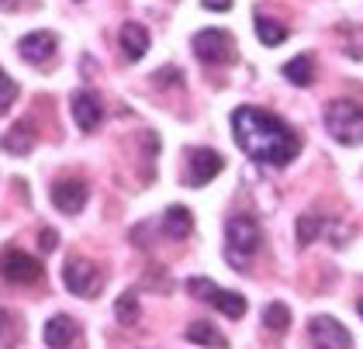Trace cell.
<instances>
[{"label":"cell","instance_id":"obj_1","mask_svg":"<svg viewBox=\"0 0 363 349\" xmlns=\"http://www.w3.org/2000/svg\"><path fill=\"white\" fill-rule=\"evenodd\" d=\"M232 132H235V145L263 166H287L301 149V138L277 114H267L250 104L232 111Z\"/></svg>","mask_w":363,"mask_h":349},{"label":"cell","instance_id":"obj_2","mask_svg":"<svg viewBox=\"0 0 363 349\" xmlns=\"http://www.w3.org/2000/svg\"><path fill=\"white\" fill-rule=\"evenodd\" d=\"M259 242H263V228L252 215H232L225 221V260L235 270H246Z\"/></svg>","mask_w":363,"mask_h":349},{"label":"cell","instance_id":"obj_3","mask_svg":"<svg viewBox=\"0 0 363 349\" xmlns=\"http://www.w3.org/2000/svg\"><path fill=\"white\" fill-rule=\"evenodd\" d=\"M325 128L339 145H363V108L353 101H333L325 108Z\"/></svg>","mask_w":363,"mask_h":349},{"label":"cell","instance_id":"obj_4","mask_svg":"<svg viewBox=\"0 0 363 349\" xmlns=\"http://www.w3.org/2000/svg\"><path fill=\"white\" fill-rule=\"evenodd\" d=\"M191 49L208 66H232L239 59V45H235V38L225 28H204V31H197L194 38H191Z\"/></svg>","mask_w":363,"mask_h":349},{"label":"cell","instance_id":"obj_5","mask_svg":"<svg viewBox=\"0 0 363 349\" xmlns=\"http://www.w3.org/2000/svg\"><path fill=\"white\" fill-rule=\"evenodd\" d=\"M187 291L197 294L201 301H208L211 308H218L225 318H242L246 315V297L235 294V291H225L218 284H211V280H204V277H194V280H187Z\"/></svg>","mask_w":363,"mask_h":349},{"label":"cell","instance_id":"obj_6","mask_svg":"<svg viewBox=\"0 0 363 349\" xmlns=\"http://www.w3.org/2000/svg\"><path fill=\"white\" fill-rule=\"evenodd\" d=\"M62 284H66L69 294L90 297V294H97V287H101V270L94 267L90 260H84V256H73V260H66Z\"/></svg>","mask_w":363,"mask_h":349},{"label":"cell","instance_id":"obj_7","mask_svg":"<svg viewBox=\"0 0 363 349\" xmlns=\"http://www.w3.org/2000/svg\"><path fill=\"white\" fill-rule=\"evenodd\" d=\"M308 336L315 349H353V336L346 332V325H339L329 315H315L308 325Z\"/></svg>","mask_w":363,"mask_h":349},{"label":"cell","instance_id":"obj_8","mask_svg":"<svg viewBox=\"0 0 363 349\" xmlns=\"http://www.w3.org/2000/svg\"><path fill=\"white\" fill-rule=\"evenodd\" d=\"M0 277L11 280V284H35L42 277V263L21 249H7L0 256Z\"/></svg>","mask_w":363,"mask_h":349},{"label":"cell","instance_id":"obj_9","mask_svg":"<svg viewBox=\"0 0 363 349\" xmlns=\"http://www.w3.org/2000/svg\"><path fill=\"white\" fill-rule=\"evenodd\" d=\"M222 156L215 149H191L187 153V184L191 187H204L208 180H215L222 173Z\"/></svg>","mask_w":363,"mask_h":349},{"label":"cell","instance_id":"obj_10","mask_svg":"<svg viewBox=\"0 0 363 349\" xmlns=\"http://www.w3.org/2000/svg\"><path fill=\"white\" fill-rule=\"evenodd\" d=\"M86 197H90V187H86L84 180H77V177H62V180L52 184V204H56L62 215L84 211Z\"/></svg>","mask_w":363,"mask_h":349},{"label":"cell","instance_id":"obj_11","mask_svg":"<svg viewBox=\"0 0 363 349\" xmlns=\"http://www.w3.org/2000/svg\"><path fill=\"white\" fill-rule=\"evenodd\" d=\"M69 111H73V121L80 125V132H94V128L101 125V118H104V104H101V97H97L94 90L73 94Z\"/></svg>","mask_w":363,"mask_h":349},{"label":"cell","instance_id":"obj_12","mask_svg":"<svg viewBox=\"0 0 363 349\" xmlns=\"http://www.w3.org/2000/svg\"><path fill=\"white\" fill-rule=\"evenodd\" d=\"M18 52H21L25 62L42 66V62H49V59L56 55V35H52V31H31V35H25V38L18 42Z\"/></svg>","mask_w":363,"mask_h":349},{"label":"cell","instance_id":"obj_13","mask_svg":"<svg viewBox=\"0 0 363 349\" xmlns=\"http://www.w3.org/2000/svg\"><path fill=\"white\" fill-rule=\"evenodd\" d=\"M73 336H77V322H73L69 315H56V318H49L45 328H42V339H45L49 349H66L73 343Z\"/></svg>","mask_w":363,"mask_h":349},{"label":"cell","instance_id":"obj_14","mask_svg":"<svg viewBox=\"0 0 363 349\" xmlns=\"http://www.w3.org/2000/svg\"><path fill=\"white\" fill-rule=\"evenodd\" d=\"M121 52H125V59H132V62H139L142 55L149 52V31L142 25H135V21H128V25L121 28Z\"/></svg>","mask_w":363,"mask_h":349},{"label":"cell","instance_id":"obj_15","mask_svg":"<svg viewBox=\"0 0 363 349\" xmlns=\"http://www.w3.org/2000/svg\"><path fill=\"white\" fill-rule=\"evenodd\" d=\"M0 145H4V153H14V156H28L31 149H35V128H31L28 121H21V125H14L11 132H4Z\"/></svg>","mask_w":363,"mask_h":349},{"label":"cell","instance_id":"obj_16","mask_svg":"<svg viewBox=\"0 0 363 349\" xmlns=\"http://www.w3.org/2000/svg\"><path fill=\"white\" fill-rule=\"evenodd\" d=\"M191 228H194V215L187 208H180V204H169L167 215H163V236H169V239H187Z\"/></svg>","mask_w":363,"mask_h":349},{"label":"cell","instance_id":"obj_17","mask_svg":"<svg viewBox=\"0 0 363 349\" xmlns=\"http://www.w3.org/2000/svg\"><path fill=\"white\" fill-rule=\"evenodd\" d=\"M187 343H197V346H208V349H228V339L211 322L187 325Z\"/></svg>","mask_w":363,"mask_h":349},{"label":"cell","instance_id":"obj_18","mask_svg":"<svg viewBox=\"0 0 363 349\" xmlns=\"http://www.w3.org/2000/svg\"><path fill=\"white\" fill-rule=\"evenodd\" d=\"M284 77L294 83V87H308V83L315 80V59L308 52L294 55L291 62H284Z\"/></svg>","mask_w":363,"mask_h":349},{"label":"cell","instance_id":"obj_19","mask_svg":"<svg viewBox=\"0 0 363 349\" xmlns=\"http://www.w3.org/2000/svg\"><path fill=\"white\" fill-rule=\"evenodd\" d=\"M21 339H25V325H21V318H18L14 311L0 308V346L14 349Z\"/></svg>","mask_w":363,"mask_h":349},{"label":"cell","instance_id":"obj_20","mask_svg":"<svg viewBox=\"0 0 363 349\" xmlns=\"http://www.w3.org/2000/svg\"><path fill=\"white\" fill-rule=\"evenodd\" d=\"M263 325H267L270 332L284 336V332L291 328V311H287V304H280V301H270V304L263 308Z\"/></svg>","mask_w":363,"mask_h":349},{"label":"cell","instance_id":"obj_21","mask_svg":"<svg viewBox=\"0 0 363 349\" xmlns=\"http://www.w3.org/2000/svg\"><path fill=\"white\" fill-rule=\"evenodd\" d=\"M325 232V218L318 215H301L298 218V225H294V236H298V245H308V242H315L318 236Z\"/></svg>","mask_w":363,"mask_h":349},{"label":"cell","instance_id":"obj_22","mask_svg":"<svg viewBox=\"0 0 363 349\" xmlns=\"http://www.w3.org/2000/svg\"><path fill=\"white\" fill-rule=\"evenodd\" d=\"M256 38H259L263 45H280V42L287 38V28L277 25V21H270V18H263V14H256Z\"/></svg>","mask_w":363,"mask_h":349},{"label":"cell","instance_id":"obj_23","mask_svg":"<svg viewBox=\"0 0 363 349\" xmlns=\"http://www.w3.org/2000/svg\"><path fill=\"white\" fill-rule=\"evenodd\" d=\"M114 315H118V322L121 325H135L139 322V297H135V291H125V294L118 297Z\"/></svg>","mask_w":363,"mask_h":349},{"label":"cell","instance_id":"obj_24","mask_svg":"<svg viewBox=\"0 0 363 349\" xmlns=\"http://www.w3.org/2000/svg\"><path fill=\"white\" fill-rule=\"evenodd\" d=\"M339 35L346 38V55L363 59V28L360 25H339Z\"/></svg>","mask_w":363,"mask_h":349},{"label":"cell","instance_id":"obj_25","mask_svg":"<svg viewBox=\"0 0 363 349\" xmlns=\"http://www.w3.org/2000/svg\"><path fill=\"white\" fill-rule=\"evenodd\" d=\"M14 101H18V83H14L7 73H4V70H0V118L11 111V104H14Z\"/></svg>","mask_w":363,"mask_h":349},{"label":"cell","instance_id":"obj_26","mask_svg":"<svg viewBox=\"0 0 363 349\" xmlns=\"http://www.w3.org/2000/svg\"><path fill=\"white\" fill-rule=\"evenodd\" d=\"M156 87H180V70L177 66H167V70H156Z\"/></svg>","mask_w":363,"mask_h":349},{"label":"cell","instance_id":"obj_27","mask_svg":"<svg viewBox=\"0 0 363 349\" xmlns=\"http://www.w3.org/2000/svg\"><path fill=\"white\" fill-rule=\"evenodd\" d=\"M38 245H42V253H52L59 245V232L56 228H42V232H38Z\"/></svg>","mask_w":363,"mask_h":349},{"label":"cell","instance_id":"obj_28","mask_svg":"<svg viewBox=\"0 0 363 349\" xmlns=\"http://www.w3.org/2000/svg\"><path fill=\"white\" fill-rule=\"evenodd\" d=\"M208 11H218V14H225V11H232V0H201Z\"/></svg>","mask_w":363,"mask_h":349},{"label":"cell","instance_id":"obj_29","mask_svg":"<svg viewBox=\"0 0 363 349\" xmlns=\"http://www.w3.org/2000/svg\"><path fill=\"white\" fill-rule=\"evenodd\" d=\"M25 0H0V11H18Z\"/></svg>","mask_w":363,"mask_h":349},{"label":"cell","instance_id":"obj_30","mask_svg":"<svg viewBox=\"0 0 363 349\" xmlns=\"http://www.w3.org/2000/svg\"><path fill=\"white\" fill-rule=\"evenodd\" d=\"M360 318H363V301H360Z\"/></svg>","mask_w":363,"mask_h":349}]
</instances>
